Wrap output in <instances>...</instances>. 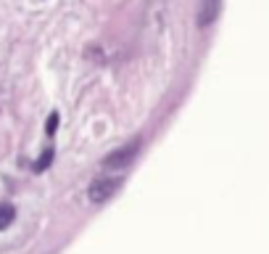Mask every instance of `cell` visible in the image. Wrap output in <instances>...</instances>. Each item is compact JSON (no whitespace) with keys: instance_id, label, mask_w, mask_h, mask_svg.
<instances>
[{"instance_id":"cell-2","label":"cell","mask_w":269,"mask_h":254,"mask_svg":"<svg viewBox=\"0 0 269 254\" xmlns=\"http://www.w3.org/2000/svg\"><path fill=\"white\" fill-rule=\"evenodd\" d=\"M137 151H140V141H132V143L122 146V148H116V151H111L106 159H103V170H124L137 156Z\"/></svg>"},{"instance_id":"cell-4","label":"cell","mask_w":269,"mask_h":254,"mask_svg":"<svg viewBox=\"0 0 269 254\" xmlns=\"http://www.w3.org/2000/svg\"><path fill=\"white\" fill-rule=\"evenodd\" d=\"M14 220V206H0V228H6Z\"/></svg>"},{"instance_id":"cell-3","label":"cell","mask_w":269,"mask_h":254,"mask_svg":"<svg viewBox=\"0 0 269 254\" xmlns=\"http://www.w3.org/2000/svg\"><path fill=\"white\" fill-rule=\"evenodd\" d=\"M219 8H222V0H201L198 3V27L214 24L219 16Z\"/></svg>"},{"instance_id":"cell-6","label":"cell","mask_w":269,"mask_h":254,"mask_svg":"<svg viewBox=\"0 0 269 254\" xmlns=\"http://www.w3.org/2000/svg\"><path fill=\"white\" fill-rule=\"evenodd\" d=\"M56 127H58V114L53 111L50 117H48V135H53V133H56Z\"/></svg>"},{"instance_id":"cell-1","label":"cell","mask_w":269,"mask_h":254,"mask_svg":"<svg viewBox=\"0 0 269 254\" xmlns=\"http://www.w3.org/2000/svg\"><path fill=\"white\" fill-rule=\"evenodd\" d=\"M122 183H124V178H119V175H103V178H98V180H92V183H90L87 199H90L92 204L109 201L111 196L122 188Z\"/></svg>"},{"instance_id":"cell-5","label":"cell","mask_w":269,"mask_h":254,"mask_svg":"<svg viewBox=\"0 0 269 254\" xmlns=\"http://www.w3.org/2000/svg\"><path fill=\"white\" fill-rule=\"evenodd\" d=\"M50 159H53V151H50V148H48V151H45V156H40L37 161H34V172H42L45 167H48V164H50Z\"/></svg>"}]
</instances>
